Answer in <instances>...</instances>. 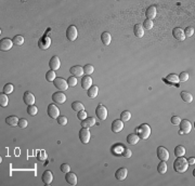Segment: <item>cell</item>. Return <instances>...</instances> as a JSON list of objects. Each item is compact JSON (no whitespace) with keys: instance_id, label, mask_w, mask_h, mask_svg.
I'll return each instance as SVG.
<instances>
[{"instance_id":"obj_2","label":"cell","mask_w":195,"mask_h":186,"mask_svg":"<svg viewBox=\"0 0 195 186\" xmlns=\"http://www.w3.org/2000/svg\"><path fill=\"white\" fill-rule=\"evenodd\" d=\"M137 131H138V135L140 139L146 140L148 139L151 135V127L146 123H143L139 127L138 129H137Z\"/></svg>"},{"instance_id":"obj_35","label":"cell","mask_w":195,"mask_h":186,"mask_svg":"<svg viewBox=\"0 0 195 186\" xmlns=\"http://www.w3.org/2000/svg\"><path fill=\"white\" fill-rule=\"evenodd\" d=\"M157 170H158V172H159L161 174H165L166 172H167V170H168V167H167L166 161H162L161 164H158Z\"/></svg>"},{"instance_id":"obj_30","label":"cell","mask_w":195,"mask_h":186,"mask_svg":"<svg viewBox=\"0 0 195 186\" xmlns=\"http://www.w3.org/2000/svg\"><path fill=\"white\" fill-rule=\"evenodd\" d=\"M180 95H181V99H182L184 102L191 103L193 101V95L191 94L190 92L183 91V92H181V93H180Z\"/></svg>"},{"instance_id":"obj_52","label":"cell","mask_w":195,"mask_h":186,"mask_svg":"<svg viewBox=\"0 0 195 186\" xmlns=\"http://www.w3.org/2000/svg\"><path fill=\"white\" fill-rule=\"evenodd\" d=\"M180 121H181L180 117L178 116H173L172 118H171V122H172V124H176V126L180 123Z\"/></svg>"},{"instance_id":"obj_50","label":"cell","mask_w":195,"mask_h":186,"mask_svg":"<svg viewBox=\"0 0 195 186\" xmlns=\"http://www.w3.org/2000/svg\"><path fill=\"white\" fill-rule=\"evenodd\" d=\"M60 169H61V171L63 172V173H67V172L71 171V167H69V164H63Z\"/></svg>"},{"instance_id":"obj_40","label":"cell","mask_w":195,"mask_h":186,"mask_svg":"<svg viewBox=\"0 0 195 186\" xmlns=\"http://www.w3.org/2000/svg\"><path fill=\"white\" fill-rule=\"evenodd\" d=\"M27 113L30 116H36L38 113V108L35 105H30V106H27Z\"/></svg>"},{"instance_id":"obj_25","label":"cell","mask_w":195,"mask_h":186,"mask_svg":"<svg viewBox=\"0 0 195 186\" xmlns=\"http://www.w3.org/2000/svg\"><path fill=\"white\" fill-rule=\"evenodd\" d=\"M134 36H136V37H138V38L143 37V36H144L143 27H142L140 24H136L134 26Z\"/></svg>"},{"instance_id":"obj_27","label":"cell","mask_w":195,"mask_h":186,"mask_svg":"<svg viewBox=\"0 0 195 186\" xmlns=\"http://www.w3.org/2000/svg\"><path fill=\"white\" fill-rule=\"evenodd\" d=\"M87 94H88V96H89L90 99H94V97H96L98 94H99V88L96 87V86H92L91 88H89Z\"/></svg>"},{"instance_id":"obj_43","label":"cell","mask_w":195,"mask_h":186,"mask_svg":"<svg viewBox=\"0 0 195 186\" xmlns=\"http://www.w3.org/2000/svg\"><path fill=\"white\" fill-rule=\"evenodd\" d=\"M178 78H179V81H181V82L188 81V80H189V74L186 72H182L178 76Z\"/></svg>"},{"instance_id":"obj_53","label":"cell","mask_w":195,"mask_h":186,"mask_svg":"<svg viewBox=\"0 0 195 186\" xmlns=\"http://www.w3.org/2000/svg\"><path fill=\"white\" fill-rule=\"evenodd\" d=\"M188 162H189V164H195V159H194V157H191V158L188 160Z\"/></svg>"},{"instance_id":"obj_39","label":"cell","mask_w":195,"mask_h":186,"mask_svg":"<svg viewBox=\"0 0 195 186\" xmlns=\"http://www.w3.org/2000/svg\"><path fill=\"white\" fill-rule=\"evenodd\" d=\"M12 41H13V43L14 45H16V46H22L23 43H24V38L22 37V36H20V35H16L14 38L12 39Z\"/></svg>"},{"instance_id":"obj_26","label":"cell","mask_w":195,"mask_h":186,"mask_svg":"<svg viewBox=\"0 0 195 186\" xmlns=\"http://www.w3.org/2000/svg\"><path fill=\"white\" fill-rule=\"evenodd\" d=\"M101 41L103 42V45H104V46H109L110 43H111V41H112L111 34H110V32H102V35H101Z\"/></svg>"},{"instance_id":"obj_32","label":"cell","mask_w":195,"mask_h":186,"mask_svg":"<svg viewBox=\"0 0 195 186\" xmlns=\"http://www.w3.org/2000/svg\"><path fill=\"white\" fill-rule=\"evenodd\" d=\"M72 109H73V110H75V112L78 113V112H80V110H85V106L80 102L76 101V102L72 103Z\"/></svg>"},{"instance_id":"obj_12","label":"cell","mask_w":195,"mask_h":186,"mask_svg":"<svg viewBox=\"0 0 195 186\" xmlns=\"http://www.w3.org/2000/svg\"><path fill=\"white\" fill-rule=\"evenodd\" d=\"M50 45H51V39H50V37H48V36H44V37L38 41V47L41 50H47L48 48L50 47Z\"/></svg>"},{"instance_id":"obj_4","label":"cell","mask_w":195,"mask_h":186,"mask_svg":"<svg viewBox=\"0 0 195 186\" xmlns=\"http://www.w3.org/2000/svg\"><path fill=\"white\" fill-rule=\"evenodd\" d=\"M90 137H91V134H90L89 129L82 128V129L79 131V139H80L82 144H88L90 141Z\"/></svg>"},{"instance_id":"obj_33","label":"cell","mask_w":195,"mask_h":186,"mask_svg":"<svg viewBox=\"0 0 195 186\" xmlns=\"http://www.w3.org/2000/svg\"><path fill=\"white\" fill-rule=\"evenodd\" d=\"M46 79L49 82H53L57 79V75H55L54 70H49V72L46 73Z\"/></svg>"},{"instance_id":"obj_24","label":"cell","mask_w":195,"mask_h":186,"mask_svg":"<svg viewBox=\"0 0 195 186\" xmlns=\"http://www.w3.org/2000/svg\"><path fill=\"white\" fill-rule=\"evenodd\" d=\"M92 87V79L90 76H84L82 79V88L84 90H89Z\"/></svg>"},{"instance_id":"obj_13","label":"cell","mask_w":195,"mask_h":186,"mask_svg":"<svg viewBox=\"0 0 195 186\" xmlns=\"http://www.w3.org/2000/svg\"><path fill=\"white\" fill-rule=\"evenodd\" d=\"M23 102L27 105V106H30V105H34L35 96H34V94H33L32 92H30V91L25 92L24 95H23Z\"/></svg>"},{"instance_id":"obj_46","label":"cell","mask_w":195,"mask_h":186,"mask_svg":"<svg viewBox=\"0 0 195 186\" xmlns=\"http://www.w3.org/2000/svg\"><path fill=\"white\" fill-rule=\"evenodd\" d=\"M28 126V121L25 118H21L20 121H19V127L20 128H22V129H24V128H27Z\"/></svg>"},{"instance_id":"obj_8","label":"cell","mask_w":195,"mask_h":186,"mask_svg":"<svg viewBox=\"0 0 195 186\" xmlns=\"http://www.w3.org/2000/svg\"><path fill=\"white\" fill-rule=\"evenodd\" d=\"M157 157L162 161H168L169 159V151L163 146H159L157 148Z\"/></svg>"},{"instance_id":"obj_29","label":"cell","mask_w":195,"mask_h":186,"mask_svg":"<svg viewBox=\"0 0 195 186\" xmlns=\"http://www.w3.org/2000/svg\"><path fill=\"white\" fill-rule=\"evenodd\" d=\"M139 140H140V137H139L138 134H129L127 137V142L130 145H136L139 142Z\"/></svg>"},{"instance_id":"obj_19","label":"cell","mask_w":195,"mask_h":186,"mask_svg":"<svg viewBox=\"0 0 195 186\" xmlns=\"http://www.w3.org/2000/svg\"><path fill=\"white\" fill-rule=\"evenodd\" d=\"M124 129V122L121 120H114L112 122V131L114 133H118Z\"/></svg>"},{"instance_id":"obj_44","label":"cell","mask_w":195,"mask_h":186,"mask_svg":"<svg viewBox=\"0 0 195 186\" xmlns=\"http://www.w3.org/2000/svg\"><path fill=\"white\" fill-rule=\"evenodd\" d=\"M67 84H68V87H75L77 84V78L74 77V76H71L67 79Z\"/></svg>"},{"instance_id":"obj_47","label":"cell","mask_w":195,"mask_h":186,"mask_svg":"<svg viewBox=\"0 0 195 186\" xmlns=\"http://www.w3.org/2000/svg\"><path fill=\"white\" fill-rule=\"evenodd\" d=\"M121 155H123L125 158H130V157L132 156V151H131L129 148H124V150H123V153H121Z\"/></svg>"},{"instance_id":"obj_20","label":"cell","mask_w":195,"mask_h":186,"mask_svg":"<svg viewBox=\"0 0 195 186\" xmlns=\"http://www.w3.org/2000/svg\"><path fill=\"white\" fill-rule=\"evenodd\" d=\"M165 82H167L168 84H170V86H175L179 82V78H178V75L176 74H170L168 75L167 77L165 79H163Z\"/></svg>"},{"instance_id":"obj_48","label":"cell","mask_w":195,"mask_h":186,"mask_svg":"<svg viewBox=\"0 0 195 186\" xmlns=\"http://www.w3.org/2000/svg\"><path fill=\"white\" fill-rule=\"evenodd\" d=\"M123 150H124V147L121 146V145H117V146H115L113 148V153L116 155H121Z\"/></svg>"},{"instance_id":"obj_38","label":"cell","mask_w":195,"mask_h":186,"mask_svg":"<svg viewBox=\"0 0 195 186\" xmlns=\"http://www.w3.org/2000/svg\"><path fill=\"white\" fill-rule=\"evenodd\" d=\"M8 102H9V100H8L7 94H5V93H1V94H0V105H1V107L7 106Z\"/></svg>"},{"instance_id":"obj_49","label":"cell","mask_w":195,"mask_h":186,"mask_svg":"<svg viewBox=\"0 0 195 186\" xmlns=\"http://www.w3.org/2000/svg\"><path fill=\"white\" fill-rule=\"evenodd\" d=\"M77 118H78L79 120H84L87 118V113L85 112V110H80V112L77 113Z\"/></svg>"},{"instance_id":"obj_23","label":"cell","mask_w":195,"mask_h":186,"mask_svg":"<svg viewBox=\"0 0 195 186\" xmlns=\"http://www.w3.org/2000/svg\"><path fill=\"white\" fill-rule=\"evenodd\" d=\"M96 124V118L93 117H89V118H86L82 121V128L85 129H89L91 127H93Z\"/></svg>"},{"instance_id":"obj_31","label":"cell","mask_w":195,"mask_h":186,"mask_svg":"<svg viewBox=\"0 0 195 186\" xmlns=\"http://www.w3.org/2000/svg\"><path fill=\"white\" fill-rule=\"evenodd\" d=\"M185 155V148L182 145H178L175 148V156L176 157H183Z\"/></svg>"},{"instance_id":"obj_5","label":"cell","mask_w":195,"mask_h":186,"mask_svg":"<svg viewBox=\"0 0 195 186\" xmlns=\"http://www.w3.org/2000/svg\"><path fill=\"white\" fill-rule=\"evenodd\" d=\"M47 113L50 118H52V119H57L60 117V109L57 108L54 104H50L49 106H48Z\"/></svg>"},{"instance_id":"obj_41","label":"cell","mask_w":195,"mask_h":186,"mask_svg":"<svg viewBox=\"0 0 195 186\" xmlns=\"http://www.w3.org/2000/svg\"><path fill=\"white\" fill-rule=\"evenodd\" d=\"M12 92H13V84L12 83L5 84V87H3V93H5V94H11Z\"/></svg>"},{"instance_id":"obj_14","label":"cell","mask_w":195,"mask_h":186,"mask_svg":"<svg viewBox=\"0 0 195 186\" xmlns=\"http://www.w3.org/2000/svg\"><path fill=\"white\" fill-rule=\"evenodd\" d=\"M156 14H157V8H156V5H151V7H148L146 9L145 15L146 19H148V20L153 21V19H155Z\"/></svg>"},{"instance_id":"obj_36","label":"cell","mask_w":195,"mask_h":186,"mask_svg":"<svg viewBox=\"0 0 195 186\" xmlns=\"http://www.w3.org/2000/svg\"><path fill=\"white\" fill-rule=\"evenodd\" d=\"M94 72V67L90 64H87L86 66H84V74L86 76H90L92 73Z\"/></svg>"},{"instance_id":"obj_51","label":"cell","mask_w":195,"mask_h":186,"mask_svg":"<svg viewBox=\"0 0 195 186\" xmlns=\"http://www.w3.org/2000/svg\"><path fill=\"white\" fill-rule=\"evenodd\" d=\"M46 158H47V154H46V151L40 150V153L38 154V159H39V160H46Z\"/></svg>"},{"instance_id":"obj_34","label":"cell","mask_w":195,"mask_h":186,"mask_svg":"<svg viewBox=\"0 0 195 186\" xmlns=\"http://www.w3.org/2000/svg\"><path fill=\"white\" fill-rule=\"evenodd\" d=\"M130 119H131V113L129 112V110H124L120 114V120L123 122L129 121Z\"/></svg>"},{"instance_id":"obj_42","label":"cell","mask_w":195,"mask_h":186,"mask_svg":"<svg viewBox=\"0 0 195 186\" xmlns=\"http://www.w3.org/2000/svg\"><path fill=\"white\" fill-rule=\"evenodd\" d=\"M183 32H184L185 37H192V36L194 35V28H193L192 26H189V27H186L183 30Z\"/></svg>"},{"instance_id":"obj_28","label":"cell","mask_w":195,"mask_h":186,"mask_svg":"<svg viewBox=\"0 0 195 186\" xmlns=\"http://www.w3.org/2000/svg\"><path fill=\"white\" fill-rule=\"evenodd\" d=\"M19 121H20V119H19L17 117H15V116H10V117H8L7 119H5L7 124H9V126H11V127L19 126Z\"/></svg>"},{"instance_id":"obj_17","label":"cell","mask_w":195,"mask_h":186,"mask_svg":"<svg viewBox=\"0 0 195 186\" xmlns=\"http://www.w3.org/2000/svg\"><path fill=\"white\" fill-rule=\"evenodd\" d=\"M69 72H71V74H72V76H74V77H80V76H82V74H84V67L79 66V65H75V66H73L71 69H69Z\"/></svg>"},{"instance_id":"obj_37","label":"cell","mask_w":195,"mask_h":186,"mask_svg":"<svg viewBox=\"0 0 195 186\" xmlns=\"http://www.w3.org/2000/svg\"><path fill=\"white\" fill-rule=\"evenodd\" d=\"M153 26H154V24H153V21L152 20H148V19H146L145 21L143 22V29H146V30H150V29H152L153 28Z\"/></svg>"},{"instance_id":"obj_3","label":"cell","mask_w":195,"mask_h":186,"mask_svg":"<svg viewBox=\"0 0 195 186\" xmlns=\"http://www.w3.org/2000/svg\"><path fill=\"white\" fill-rule=\"evenodd\" d=\"M78 37V30L75 27L74 25H71L68 26L66 29V38L69 41H75Z\"/></svg>"},{"instance_id":"obj_9","label":"cell","mask_w":195,"mask_h":186,"mask_svg":"<svg viewBox=\"0 0 195 186\" xmlns=\"http://www.w3.org/2000/svg\"><path fill=\"white\" fill-rule=\"evenodd\" d=\"M96 114L99 119L105 120L107 118V108L104 105H99L96 109Z\"/></svg>"},{"instance_id":"obj_1","label":"cell","mask_w":195,"mask_h":186,"mask_svg":"<svg viewBox=\"0 0 195 186\" xmlns=\"http://www.w3.org/2000/svg\"><path fill=\"white\" fill-rule=\"evenodd\" d=\"M189 168V162L188 160L183 157H177V159L173 162V169L179 173H184Z\"/></svg>"},{"instance_id":"obj_45","label":"cell","mask_w":195,"mask_h":186,"mask_svg":"<svg viewBox=\"0 0 195 186\" xmlns=\"http://www.w3.org/2000/svg\"><path fill=\"white\" fill-rule=\"evenodd\" d=\"M57 120V123L61 124V126H66L67 124V118L65 116H60Z\"/></svg>"},{"instance_id":"obj_22","label":"cell","mask_w":195,"mask_h":186,"mask_svg":"<svg viewBox=\"0 0 195 186\" xmlns=\"http://www.w3.org/2000/svg\"><path fill=\"white\" fill-rule=\"evenodd\" d=\"M65 180H66V182L69 184V185L75 186L77 184V175L71 171L66 173V175H65Z\"/></svg>"},{"instance_id":"obj_21","label":"cell","mask_w":195,"mask_h":186,"mask_svg":"<svg viewBox=\"0 0 195 186\" xmlns=\"http://www.w3.org/2000/svg\"><path fill=\"white\" fill-rule=\"evenodd\" d=\"M172 35L178 41H184L185 36H184V32H183V29H181V28L179 27L175 28V29L172 30Z\"/></svg>"},{"instance_id":"obj_15","label":"cell","mask_w":195,"mask_h":186,"mask_svg":"<svg viewBox=\"0 0 195 186\" xmlns=\"http://www.w3.org/2000/svg\"><path fill=\"white\" fill-rule=\"evenodd\" d=\"M127 174H128V170L126 168H119L116 172H115V178H116L118 181H124L126 180Z\"/></svg>"},{"instance_id":"obj_11","label":"cell","mask_w":195,"mask_h":186,"mask_svg":"<svg viewBox=\"0 0 195 186\" xmlns=\"http://www.w3.org/2000/svg\"><path fill=\"white\" fill-rule=\"evenodd\" d=\"M13 45H14V43H13L12 40L9 39V38H5V39H2L1 42H0V50H1V51H9V50H11Z\"/></svg>"},{"instance_id":"obj_18","label":"cell","mask_w":195,"mask_h":186,"mask_svg":"<svg viewBox=\"0 0 195 186\" xmlns=\"http://www.w3.org/2000/svg\"><path fill=\"white\" fill-rule=\"evenodd\" d=\"M41 180H42V182H44V184H46V185L51 184V182L53 181V174H52V172L49 171V170L45 171L41 176Z\"/></svg>"},{"instance_id":"obj_7","label":"cell","mask_w":195,"mask_h":186,"mask_svg":"<svg viewBox=\"0 0 195 186\" xmlns=\"http://www.w3.org/2000/svg\"><path fill=\"white\" fill-rule=\"evenodd\" d=\"M52 101L54 103H57V104H63V103H65V101H66V95L62 91L54 92V93L52 94Z\"/></svg>"},{"instance_id":"obj_10","label":"cell","mask_w":195,"mask_h":186,"mask_svg":"<svg viewBox=\"0 0 195 186\" xmlns=\"http://www.w3.org/2000/svg\"><path fill=\"white\" fill-rule=\"evenodd\" d=\"M53 83H54V87L57 88V89L61 90V91H65V90H67V88H68L67 81H65L63 78H57V79L53 81Z\"/></svg>"},{"instance_id":"obj_6","label":"cell","mask_w":195,"mask_h":186,"mask_svg":"<svg viewBox=\"0 0 195 186\" xmlns=\"http://www.w3.org/2000/svg\"><path fill=\"white\" fill-rule=\"evenodd\" d=\"M179 124H180V132H179L180 134L182 133L188 134L190 133L191 130H192V123H191L189 120H181Z\"/></svg>"},{"instance_id":"obj_16","label":"cell","mask_w":195,"mask_h":186,"mask_svg":"<svg viewBox=\"0 0 195 186\" xmlns=\"http://www.w3.org/2000/svg\"><path fill=\"white\" fill-rule=\"evenodd\" d=\"M61 66V61L57 56H53L51 60L49 61V67L51 68V70H57Z\"/></svg>"}]
</instances>
